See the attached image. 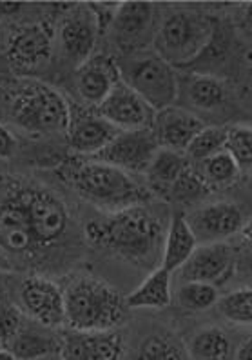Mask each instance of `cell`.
Returning <instances> with one entry per match:
<instances>
[{"label": "cell", "mask_w": 252, "mask_h": 360, "mask_svg": "<svg viewBox=\"0 0 252 360\" xmlns=\"http://www.w3.org/2000/svg\"><path fill=\"white\" fill-rule=\"evenodd\" d=\"M169 226V224H167ZM167 228L151 204L127 207L89 220L86 237L93 246L140 268H149L164 251Z\"/></svg>", "instance_id": "obj_1"}, {"label": "cell", "mask_w": 252, "mask_h": 360, "mask_svg": "<svg viewBox=\"0 0 252 360\" xmlns=\"http://www.w3.org/2000/svg\"><path fill=\"white\" fill-rule=\"evenodd\" d=\"M60 173L80 198L104 213H117L154 200L144 180L93 158L65 164Z\"/></svg>", "instance_id": "obj_2"}, {"label": "cell", "mask_w": 252, "mask_h": 360, "mask_svg": "<svg viewBox=\"0 0 252 360\" xmlns=\"http://www.w3.org/2000/svg\"><path fill=\"white\" fill-rule=\"evenodd\" d=\"M65 324L77 331H111L126 321V299L95 277H77L64 290Z\"/></svg>", "instance_id": "obj_3"}, {"label": "cell", "mask_w": 252, "mask_h": 360, "mask_svg": "<svg viewBox=\"0 0 252 360\" xmlns=\"http://www.w3.org/2000/svg\"><path fill=\"white\" fill-rule=\"evenodd\" d=\"M216 33V20L194 9H174L161 18L152 49L173 68L191 66Z\"/></svg>", "instance_id": "obj_4"}, {"label": "cell", "mask_w": 252, "mask_h": 360, "mask_svg": "<svg viewBox=\"0 0 252 360\" xmlns=\"http://www.w3.org/2000/svg\"><path fill=\"white\" fill-rule=\"evenodd\" d=\"M9 119L29 135L62 133L69 122V102L49 84L26 80L11 97Z\"/></svg>", "instance_id": "obj_5"}, {"label": "cell", "mask_w": 252, "mask_h": 360, "mask_svg": "<svg viewBox=\"0 0 252 360\" xmlns=\"http://www.w3.org/2000/svg\"><path fill=\"white\" fill-rule=\"evenodd\" d=\"M120 79L135 89L154 111L174 105L180 97V84L176 71L157 53H138L129 57H118Z\"/></svg>", "instance_id": "obj_6"}, {"label": "cell", "mask_w": 252, "mask_h": 360, "mask_svg": "<svg viewBox=\"0 0 252 360\" xmlns=\"http://www.w3.org/2000/svg\"><path fill=\"white\" fill-rule=\"evenodd\" d=\"M158 6L152 2H120L113 22L109 26V37L122 57L144 53L158 30Z\"/></svg>", "instance_id": "obj_7"}, {"label": "cell", "mask_w": 252, "mask_h": 360, "mask_svg": "<svg viewBox=\"0 0 252 360\" xmlns=\"http://www.w3.org/2000/svg\"><path fill=\"white\" fill-rule=\"evenodd\" d=\"M160 150L152 129L120 131L93 160L105 162L135 176H144L149 164Z\"/></svg>", "instance_id": "obj_8"}, {"label": "cell", "mask_w": 252, "mask_h": 360, "mask_svg": "<svg viewBox=\"0 0 252 360\" xmlns=\"http://www.w3.org/2000/svg\"><path fill=\"white\" fill-rule=\"evenodd\" d=\"M22 197L29 213L37 248H49L60 240L69 226V213L60 198L44 188H22Z\"/></svg>", "instance_id": "obj_9"}, {"label": "cell", "mask_w": 252, "mask_h": 360, "mask_svg": "<svg viewBox=\"0 0 252 360\" xmlns=\"http://www.w3.org/2000/svg\"><path fill=\"white\" fill-rule=\"evenodd\" d=\"M118 133L120 129L107 122L96 111V108L69 102V122H67L65 135H67V144L74 155L87 158L95 157Z\"/></svg>", "instance_id": "obj_10"}, {"label": "cell", "mask_w": 252, "mask_h": 360, "mask_svg": "<svg viewBox=\"0 0 252 360\" xmlns=\"http://www.w3.org/2000/svg\"><path fill=\"white\" fill-rule=\"evenodd\" d=\"M0 250L8 255L24 257L37 248L27 206L22 197V186H13L0 198Z\"/></svg>", "instance_id": "obj_11"}, {"label": "cell", "mask_w": 252, "mask_h": 360, "mask_svg": "<svg viewBox=\"0 0 252 360\" xmlns=\"http://www.w3.org/2000/svg\"><path fill=\"white\" fill-rule=\"evenodd\" d=\"M198 244L227 242L241 231L245 224L244 210L231 200L201 204L191 213H185Z\"/></svg>", "instance_id": "obj_12"}, {"label": "cell", "mask_w": 252, "mask_h": 360, "mask_svg": "<svg viewBox=\"0 0 252 360\" xmlns=\"http://www.w3.org/2000/svg\"><path fill=\"white\" fill-rule=\"evenodd\" d=\"M96 111L120 131L152 129L157 117V111L122 80L114 86Z\"/></svg>", "instance_id": "obj_13"}, {"label": "cell", "mask_w": 252, "mask_h": 360, "mask_svg": "<svg viewBox=\"0 0 252 360\" xmlns=\"http://www.w3.org/2000/svg\"><path fill=\"white\" fill-rule=\"evenodd\" d=\"M100 31L96 26L95 15L89 6H82L80 11H71L58 26L57 42L64 58L73 66H82L87 58L95 55Z\"/></svg>", "instance_id": "obj_14"}, {"label": "cell", "mask_w": 252, "mask_h": 360, "mask_svg": "<svg viewBox=\"0 0 252 360\" xmlns=\"http://www.w3.org/2000/svg\"><path fill=\"white\" fill-rule=\"evenodd\" d=\"M53 30L49 24H27L11 33L6 57L15 70L35 71L51 58Z\"/></svg>", "instance_id": "obj_15"}, {"label": "cell", "mask_w": 252, "mask_h": 360, "mask_svg": "<svg viewBox=\"0 0 252 360\" xmlns=\"http://www.w3.org/2000/svg\"><path fill=\"white\" fill-rule=\"evenodd\" d=\"M178 271L182 282H205L218 288L234 271V250L227 242L200 244Z\"/></svg>", "instance_id": "obj_16"}, {"label": "cell", "mask_w": 252, "mask_h": 360, "mask_svg": "<svg viewBox=\"0 0 252 360\" xmlns=\"http://www.w3.org/2000/svg\"><path fill=\"white\" fill-rule=\"evenodd\" d=\"M20 304L33 321L46 328L65 324L64 290L49 278L27 277L22 282Z\"/></svg>", "instance_id": "obj_17"}, {"label": "cell", "mask_w": 252, "mask_h": 360, "mask_svg": "<svg viewBox=\"0 0 252 360\" xmlns=\"http://www.w3.org/2000/svg\"><path fill=\"white\" fill-rule=\"evenodd\" d=\"M120 80L118 58L107 53H95L74 71L77 93L91 108H98Z\"/></svg>", "instance_id": "obj_18"}, {"label": "cell", "mask_w": 252, "mask_h": 360, "mask_svg": "<svg viewBox=\"0 0 252 360\" xmlns=\"http://www.w3.org/2000/svg\"><path fill=\"white\" fill-rule=\"evenodd\" d=\"M207 124L192 111L180 108V105H171L166 110L157 111L154 124H152V133L157 136L160 148L185 153L192 139Z\"/></svg>", "instance_id": "obj_19"}, {"label": "cell", "mask_w": 252, "mask_h": 360, "mask_svg": "<svg viewBox=\"0 0 252 360\" xmlns=\"http://www.w3.org/2000/svg\"><path fill=\"white\" fill-rule=\"evenodd\" d=\"M60 349L64 360H120L124 353V340L117 330H71L62 338Z\"/></svg>", "instance_id": "obj_20"}, {"label": "cell", "mask_w": 252, "mask_h": 360, "mask_svg": "<svg viewBox=\"0 0 252 360\" xmlns=\"http://www.w3.org/2000/svg\"><path fill=\"white\" fill-rule=\"evenodd\" d=\"M191 164H189L183 153L160 148L142 179H144L149 193L152 197L157 200H166L167 195H169V189L173 188L174 182L182 176V173Z\"/></svg>", "instance_id": "obj_21"}, {"label": "cell", "mask_w": 252, "mask_h": 360, "mask_svg": "<svg viewBox=\"0 0 252 360\" xmlns=\"http://www.w3.org/2000/svg\"><path fill=\"white\" fill-rule=\"evenodd\" d=\"M198 246H200L198 238L194 237L185 213L174 211L169 226H167L166 242H164V251H161V266L169 269L171 273L178 271L183 264L191 259Z\"/></svg>", "instance_id": "obj_22"}, {"label": "cell", "mask_w": 252, "mask_h": 360, "mask_svg": "<svg viewBox=\"0 0 252 360\" xmlns=\"http://www.w3.org/2000/svg\"><path fill=\"white\" fill-rule=\"evenodd\" d=\"M173 273L164 266L152 269L144 282L126 297L127 309H161L173 299Z\"/></svg>", "instance_id": "obj_23"}, {"label": "cell", "mask_w": 252, "mask_h": 360, "mask_svg": "<svg viewBox=\"0 0 252 360\" xmlns=\"http://www.w3.org/2000/svg\"><path fill=\"white\" fill-rule=\"evenodd\" d=\"M185 98L194 110L216 111L225 104L229 93L222 79L209 73H192L185 82Z\"/></svg>", "instance_id": "obj_24"}, {"label": "cell", "mask_w": 252, "mask_h": 360, "mask_svg": "<svg viewBox=\"0 0 252 360\" xmlns=\"http://www.w3.org/2000/svg\"><path fill=\"white\" fill-rule=\"evenodd\" d=\"M200 179L204 180L205 186L211 189V191H222V189L231 188L236 180L241 176L238 164L234 162V158L227 153L225 150L220 151V153L213 155V157L205 158L200 164L192 166Z\"/></svg>", "instance_id": "obj_25"}, {"label": "cell", "mask_w": 252, "mask_h": 360, "mask_svg": "<svg viewBox=\"0 0 252 360\" xmlns=\"http://www.w3.org/2000/svg\"><path fill=\"white\" fill-rule=\"evenodd\" d=\"M185 352L191 360H229L231 338L223 330L211 326L192 335Z\"/></svg>", "instance_id": "obj_26"}, {"label": "cell", "mask_w": 252, "mask_h": 360, "mask_svg": "<svg viewBox=\"0 0 252 360\" xmlns=\"http://www.w3.org/2000/svg\"><path fill=\"white\" fill-rule=\"evenodd\" d=\"M8 349L18 360H37L40 356H46L55 352L57 344H55L53 338L37 333L35 330H29V328H24V324H22L20 331L9 342Z\"/></svg>", "instance_id": "obj_27"}, {"label": "cell", "mask_w": 252, "mask_h": 360, "mask_svg": "<svg viewBox=\"0 0 252 360\" xmlns=\"http://www.w3.org/2000/svg\"><path fill=\"white\" fill-rule=\"evenodd\" d=\"M223 150L234 158L241 175L252 173V126L251 124H231L227 126L225 148Z\"/></svg>", "instance_id": "obj_28"}, {"label": "cell", "mask_w": 252, "mask_h": 360, "mask_svg": "<svg viewBox=\"0 0 252 360\" xmlns=\"http://www.w3.org/2000/svg\"><path fill=\"white\" fill-rule=\"evenodd\" d=\"M213 193L207 186H205L204 180L200 179V175L192 169V166H189L185 172L182 173L176 182H174L173 188L169 189V195H167L166 202L178 204V206H192V204L201 202L205 197H209Z\"/></svg>", "instance_id": "obj_29"}, {"label": "cell", "mask_w": 252, "mask_h": 360, "mask_svg": "<svg viewBox=\"0 0 252 360\" xmlns=\"http://www.w3.org/2000/svg\"><path fill=\"white\" fill-rule=\"evenodd\" d=\"M227 126H205L198 135L192 139L189 148L185 150V158L191 166L200 164L205 158L220 153L225 148Z\"/></svg>", "instance_id": "obj_30"}, {"label": "cell", "mask_w": 252, "mask_h": 360, "mask_svg": "<svg viewBox=\"0 0 252 360\" xmlns=\"http://www.w3.org/2000/svg\"><path fill=\"white\" fill-rule=\"evenodd\" d=\"M187 352L169 335H149L140 342L133 360H185Z\"/></svg>", "instance_id": "obj_31"}, {"label": "cell", "mask_w": 252, "mask_h": 360, "mask_svg": "<svg viewBox=\"0 0 252 360\" xmlns=\"http://www.w3.org/2000/svg\"><path fill=\"white\" fill-rule=\"evenodd\" d=\"M180 306L183 309L192 313L207 311L213 306H216L220 300L218 288L213 284H205V282H182L176 293Z\"/></svg>", "instance_id": "obj_32"}, {"label": "cell", "mask_w": 252, "mask_h": 360, "mask_svg": "<svg viewBox=\"0 0 252 360\" xmlns=\"http://www.w3.org/2000/svg\"><path fill=\"white\" fill-rule=\"evenodd\" d=\"M218 309L227 321L239 326H252V288H239L218 300Z\"/></svg>", "instance_id": "obj_33"}, {"label": "cell", "mask_w": 252, "mask_h": 360, "mask_svg": "<svg viewBox=\"0 0 252 360\" xmlns=\"http://www.w3.org/2000/svg\"><path fill=\"white\" fill-rule=\"evenodd\" d=\"M22 328V315L15 306H0V347H8Z\"/></svg>", "instance_id": "obj_34"}, {"label": "cell", "mask_w": 252, "mask_h": 360, "mask_svg": "<svg viewBox=\"0 0 252 360\" xmlns=\"http://www.w3.org/2000/svg\"><path fill=\"white\" fill-rule=\"evenodd\" d=\"M89 9L93 11L95 15V20H96V26H98V31H100V37L104 33H107L109 26L113 22L114 15H117V9L120 6V2H91Z\"/></svg>", "instance_id": "obj_35"}, {"label": "cell", "mask_w": 252, "mask_h": 360, "mask_svg": "<svg viewBox=\"0 0 252 360\" xmlns=\"http://www.w3.org/2000/svg\"><path fill=\"white\" fill-rule=\"evenodd\" d=\"M15 150H17V139L4 124H0V158H11Z\"/></svg>", "instance_id": "obj_36"}, {"label": "cell", "mask_w": 252, "mask_h": 360, "mask_svg": "<svg viewBox=\"0 0 252 360\" xmlns=\"http://www.w3.org/2000/svg\"><path fill=\"white\" fill-rule=\"evenodd\" d=\"M26 8V2H0V17H11V15L20 13L22 9Z\"/></svg>", "instance_id": "obj_37"}, {"label": "cell", "mask_w": 252, "mask_h": 360, "mask_svg": "<svg viewBox=\"0 0 252 360\" xmlns=\"http://www.w3.org/2000/svg\"><path fill=\"white\" fill-rule=\"evenodd\" d=\"M236 360H252V335L241 342Z\"/></svg>", "instance_id": "obj_38"}, {"label": "cell", "mask_w": 252, "mask_h": 360, "mask_svg": "<svg viewBox=\"0 0 252 360\" xmlns=\"http://www.w3.org/2000/svg\"><path fill=\"white\" fill-rule=\"evenodd\" d=\"M241 237H244V240L247 242L248 246L252 248V220L251 222H245L244 224V228H241Z\"/></svg>", "instance_id": "obj_39"}, {"label": "cell", "mask_w": 252, "mask_h": 360, "mask_svg": "<svg viewBox=\"0 0 252 360\" xmlns=\"http://www.w3.org/2000/svg\"><path fill=\"white\" fill-rule=\"evenodd\" d=\"M244 22H245V26L248 27V30H252V2H248V4H245V9H244Z\"/></svg>", "instance_id": "obj_40"}, {"label": "cell", "mask_w": 252, "mask_h": 360, "mask_svg": "<svg viewBox=\"0 0 252 360\" xmlns=\"http://www.w3.org/2000/svg\"><path fill=\"white\" fill-rule=\"evenodd\" d=\"M0 360H18L8 347H0Z\"/></svg>", "instance_id": "obj_41"}, {"label": "cell", "mask_w": 252, "mask_h": 360, "mask_svg": "<svg viewBox=\"0 0 252 360\" xmlns=\"http://www.w3.org/2000/svg\"><path fill=\"white\" fill-rule=\"evenodd\" d=\"M251 264H252V255H251Z\"/></svg>", "instance_id": "obj_42"}]
</instances>
